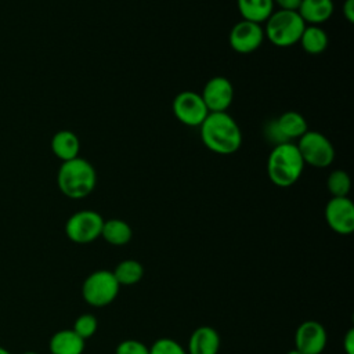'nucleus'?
Wrapping results in <instances>:
<instances>
[{
    "label": "nucleus",
    "mask_w": 354,
    "mask_h": 354,
    "mask_svg": "<svg viewBox=\"0 0 354 354\" xmlns=\"http://www.w3.org/2000/svg\"><path fill=\"white\" fill-rule=\"evenodd\" d=\"M203 145L217 155H231L242 145V131L228 112H210L199 126Z\"/></svg>",
    "instance_id": "obj_1"
},
{
    "label": "nucleus",
    "mask_w": 354,
    "mask_h": 354,
    "mask_svg": "<svg viewBox=\"0 0 354 354\" xmlns=\"http://www.w3.org/2000/svg\"><path fill=\"white\" fill-rule=\"evenodd\" d=\"M97 184L94 166L84 158H73L61 163L57 171V185L62 195L69 199L88 196Z\"/></svg>",
    "instance_id": "obj_2"
},
{
    "label": "nucleus",
    "mask_w": 354,
    "mask_h": 354,
    "mask_svg": "<svg viewBox=\"0 0 354 354\" xmlns=\"http://www.w3.org/2000/svg\"><path fill=\"white\" fill-rule=\"evenodd\" d=\"M304 162L295 142H281L274 145L267 159V174L270 181L279 187L288 188L301 177Z\"/></svg>",
    "instance_id": "obj_3"
},
{
    "label": "nucleus",
    "mask_w": 354,
    "mask_h": 354,
    "mask_svg": "<svg viewBox=\"0 0 354 354\" xmlns=\"http://www.w3.org/2000/svg\"><path fill=\"white\" fill-rule=\"evenodd\" d=\"M306 28L297 11L277 10L266 21L264 37L277 47H290L299 43Z\"/></svg>",
    "instance_id": "obj_4"
},
{
    "label": "nucleus",
    "mask_w": 354,
    "mask_h": 354,
    "mask_svg": "<svg viewBox=\"0 0 354 354\" xmlns=\"http://www.w3.org/2000/svg\"><path fill=\"white\" fill-rule=\"evenodd\" d=\"M120 290L111 270H95L82 283V297L91 307H105L115 301Z\"/></svg>",
    "instance_id": "obj_5"
},
{
    "label": "nucleus",
    "mask_w": 354,
    "mask_h": 354,
    "mask_svg": "<svg viewBox=\"0 0 354 354\" xmlns=\"http://www.w3.org/2000/svg\"><path fill=\"white\" fill-rule=\"evenodd\" d=\"M297 149L304 165L325 169L335 160V148L330 140L319 131L307 130L297 140Z\"/></svg>",
    "instance_id": "obj_6"
},
{
    "label": "nucleus",
    "mask_w": 354,
    "mask_h": 354,
    "mask_svg": "<svg viewBox=\"0 0 354 354\" xmlns=\"http://www.w3.org/2000/svg\"><path fill=\"white\" fill-rule=\"evenodd\" d=\"M104 217L90 209L77 210L69 216L65 223V235L69 241L79 245H87L101 236Z\"/></svg>",
    "instance_id": "obj_7"
},
{
    "label": "nucleus",
    "mask_w": 354,
    "mask_h": 354,
    "mask_svg": "<svg viewBox=\"0 0 354 354\" xmlns=\"http://www.w3.org/2000/svg\"><path fill=\"white\" fill-rule=\"evenodd\" d=\"M171 111L180 123L189 127H199L209 115L201 94L192 90L180 91L171 102Z\"/></svg>",
    "instance_id": "obj_8"
},
{
    "label": "nucleus",
    "mask_w": 354,
    "mask_h": 354,
    "mask_svg": "<svg viewBox=\"0 0 354 354\" xmlns=\"http://www.w3.org/2000/svg\"><path fill=\"white\" fill-rule=\"evenodd\" d=\"M325 221L339 235L354 231V205L348 196H332L325 205Z\"/></svg>",
    "instance_id": "obj_9"
},
{
    "label": "nucleus",
    "mask_w": 354,
    "mask_h": 354,
    "mask_svg": "<svg viewBox=\"0 0 354 354\" xmlns=\"http://www.w3.org/2000/svg\"><path fill=\"white\" fill-rule=\"evenodd\" d=\"M264 29L260 24L241 19L236 22L228 36L231 48L239 54L254 53L264 41Z\"/></svg>",
    "instance_id": "obj_10"
},
{
    "label": "nucleus",
    "mask_w": 354,
    "mask_h": 354,
    "mask_svg": "<svg viewBox=\"0 0 354 354\" xmlns=\"http://www.w3.org/2000/svg\"><path fill=\"white\" fill-rule=\"evenodd\" d=\"M201 97L209 113L227 112L234 101V86L224 76H213L205 83Z\"/></svg>",
    "instance_id": "obj_11"
},
{
    "label": "nucleus",
    "mask_w": 354,
    "mask_h": 354,
    "mask_svg": "<svg viewBox=\"0 0 354 354\" xmlns=\"http://www.w3.org/2000/svg\"><path fill=\"white\" fill-rule=\"evenodd\" d=\"M328 342L326 329L315 319L303 321L295 332V348L303 354H321Z\"/></svg>",
    "instance_id": "obj_12"
},
{
    "label": "nucleus",
    "mask_w": 354,
    "mask_h": 354,
    "mask_svg": "<svg viewBox=\"0 0 354 354\" xmlns=\"http://www.w3.org/2000/svg\"><path fill=\"white\" fill-rule=\"evenodd\" d=\"M221 337L218 332L209 326L202 325L192 330L188 339V354H218Z\"/></svg>",
    "instance_id": "obj_13"
},
{
    "label": "nucleus",
    "mask_w": 354,
    "mask_h": 354,
    "mask_svg": "<svg viewBox=\"0 0 354 354\" xmlns=\"http://www.w3.org/2000/svg\"><path fill=\"white\" fill-rule=\"evenodd\" d=\"M86 340L73 329L57 330L48 342L50 354H83Z\"/></svg>",
    "instance_id": "obj_14"
},
{
    "label": "nucleus",
    "mask_w": 354,
    "mask_h": 354,
    "mask_svg": "<svg viewBox=\"0 0 354 354\" xmlns=\"http://www.w3.org/2000/svg\"><path fill=\"white\" fill-rule=\"evenodd\" d=\"M274 123L281 137L285 141H290V142L292 140H299L308 130V123L306 118L296 111H286L281 113L274 120Z\"/></svg>",
    "instance_id": "obj_15"
},
{
    "label": "nucleus",
    "mask_w": 354,
    "mask_h": 354,
    "mask_svg": "<svg viewBox=\"0 0 354 354\" xmlns=\"http://www.w3.org/2000/svg\"><path fill=\"white\" fill-rule=\"evenodd\" d=\"M333 10V0H301L297 12L306 25L319 26L330 19Z\"/></svg>",
    "instance_id": "obj_16"
},
{
    "label": "nucleus",
    "mask_w": 354,
    "mask_h": 354,
    "mask_svg": "<svg viewBox=\"0 0 354 354\" xmlns=\"http://www.w3.org/2000/svg\"><path fill=\"white\" fill-rule=\"evenodd\" d=\"M53 153L62 162L71 160L79 156L80 140L72 130H59L57 131L50 142Z\"/></svg>",
    "instance_id": "obj_17"
},
{
    "label": "nucleus",
    "mask_w": 354,
    "mask_h": 354,
    "mask_svg": "<svg viewBox=\"0 0 354 354\" xmlns=\"http://www.w3.org/2000/svg\"><path fill=\"white\" fill-rule=\"evenodd\" d=\"M101 238L112 246H124L133 238V230L130 224L122 218L104 220Z\"/></svg>",
    "instance_id": "obj_18"
},
{
    "label": "nucleus",
    "mask_w": 354,
    "mask_h": 354,
    "mask_svg": "<svg viewBox=\"0 0 354 354\" xmlns=\"http://www.w3.org/2000/svg\"><path fill=\"white\" fill-rule=\"evenodd\" d=\"M242 19L263 24L274 11V0H236Z\"/></svg>",
    "instance_id": "obj_19"
},
{
    "label": "nucleus",
    "mask_w": 354,
    "mask_h": 354,
    "mask_svg": "<svg viewBox=\"0 0 354 354\" xmlns=\"http://www.w3.org/2000/svg\"><path fill=\"white\" fill-rule=\"evenodd\" d=\"M299 43L307 54L318 55L326 50L329 39H328L326 32L321 26L306 25Z\"/></svg>",
    "instance_id": "obj_20"
},
{
    "label": "nucleus",
    "mask_w": 354,
    "mask_h": 354,
    "mask_svg": "<svg viewBox=\"0 0 354 354\" xmlns=\"http://www.w3.org/2000/svg\"><path fill=\"white\" fill-rule=\"evenodd\" d=\"M120 286H130L138 283L144 277V266L134 259H126L116 264L112 271Z\"/></svg>",
    "instance_id": "obj_21"
},
{
    "label": "nucleus",
    "mask_w": 354,
    "mask_h": 354,
    "mask_svg": "<svg viewBox=\"0 0 354 354\" xmlns=\"http://www.w3.org/2000/svg\"><path fill=\"white\" fill-rule=\"evenodd\" d=\"M326 188L332 196H348L351 189V178L343 169H335L328 174Z\"/></svg>",
    "instance_id": "obj_22"
},
{
    "label": "nucleus",
    "mask_w": 354,
    "mask_h": 354,
    "mask_svg": "<svg viewBox=\"0 0 354 354\" xmlns=\"http://www.w3.org/2000/svg\"><path fill=\"white\" fill-rule=\"evenodd\" d=\"M72 329L82 337V339H90L91 336L95 335L97 329H98V319L94 314L91 313H84L80 314L75 322Z\"/></svg>",
    "instance_id": "obj_23"
},
{
    "label": "nucleus",
    "mask_w": 354,
    "mask_h": 354,
    "mask_svg": "<svg viewBox=\"0 0 354 354\" xmlns=\"http://www.w3.org/2000/svg\"><path fill=\"white\" fill-rule=\"evenodd\" d=\"M149 354H188L187 350L171 337H159L149 346Z\"/></svg>",
    "instance_id": "obj_24"
},
{
    "label": "nucleus",
    "mask_w": 354,
    "mask_h": 354,
    "mask_svg": "<svg viewBox=\"0 0 354 354\" xmlns=\"http://www.w3.org/2000/svg\"><path fill=\"white\" fill-rule=\"evenodd\" d=\"M115 354H149V347L137 339H124L118 343Z\"/></svg>",
    "instance_id": "obj_25"
},
{
    "label": "nucleus",
    "mask_w": 354,
    "mask_h": 354,
    "mask_svg": "<svg viewBox=\"0 0 354 354\" xmlns=\"http://www.w3.org/2000/svg\"><path fill=\"white\" fill-rule=\"evenodd\" d=\"M343 350L346 354H354V328H348L343 336Z\"/></svg>",
    "instance_id": "obj_26"
},
{
    "label": "nucleus",
    "mask_w": 354,
    "mask_h": 354,
    "mask_svg": "<svg viewBox=\"0 0 354 354\" xmlns=\"http://www.w3.org/2000/svg\"><path fill=\"white\" fill-rule=\"evenodd\" d=\"M301 0H274V6H278V10L285 11H297Z\"/></svg>",
    "instance_id": "obj_27"
},
{
    "label": "nucleus",
    "mask_w": 354,
    "mask_h": 354,
    "mask_svg": "<svg viewBox=\"0 0 354 354\" xmlns=\"http://www.w3.org/2000/svg\"><path fill=\"white\" fill-rule=\"evenodd\" d=\"M343 15L350 24L354 22V0H344V3H343Z\"/></svg>",
    "instance_id": "obj_28"
},
{
    "label": "nucleus",
    "mask_w": 354,
    "mask_h": 354,
    "mask_svg": "<svg viewBox=\"0 0 354 354\" xmlns=\"http://www.w3.org/2000/svg\"><path fill=\"white\" fill-rule=\"evenodd\" d=\"M286 354H303V353H300V351L296 350V348H292V350H289Z\"/></svg>",
    "instance_id": "obj_29"
},
{
    "label": "nucleus",
    "mask_w": 354,
    "mask_h": 354,
    "mask_svg": "<svg viewBox=\"0 0 354 354\" xmlns=\"http://www.w3.org/2000/svg\"><path fill=\"white\" fill-rule=\"evenodd\" d=\"M0 354H11V353H10L7 348H4V347L0 346Z\"/></svg>",
    "instance_id": "obj_30"
},
{
    "label": "nucleus",
    "mask_w": 354,
    "mask_h": 354,
    "mask_svg": "<svg viewBox=\"0 0 354 354\" xmlns=\"http://www.w3.org/2000/svg\"><path fill=\"white\" fill-rule=\"evenodd\" d=\"M21 354H39V353H36V351H24Z\"/></svg>",
    "instance_id": "obj_31"
}]
</instances>
